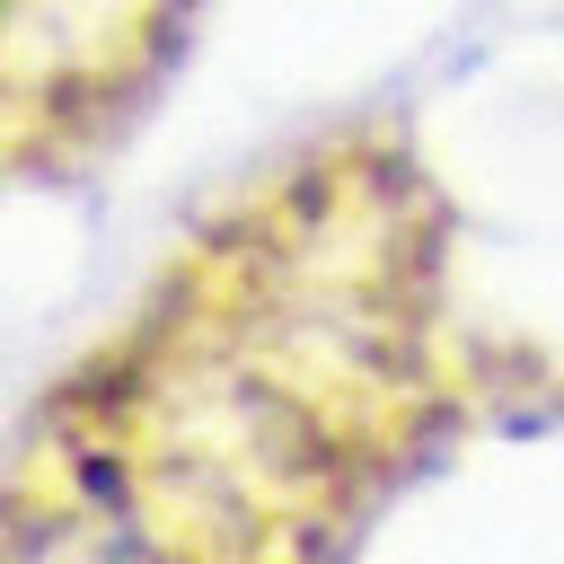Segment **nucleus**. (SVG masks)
Segmentation results:
<instances>
[]
</instances>
